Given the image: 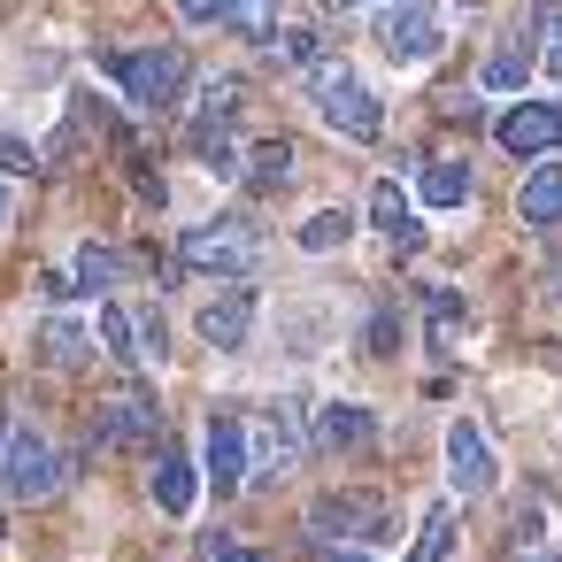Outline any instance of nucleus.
<instances>
[{
    "mask_svg": "<svg viewBox=\"0 0 562 562\" xmlns=\"http://www.w3.org/2000/svg\"><path fill=\"white\" fill-rule=\"evenodd\" d=\"M308 101H316V116H324L339 139H378V132H385L378 93H370L347 63H316V70H308Z\"/></svg>",
    "mask_w": 562,
    "mask_h": 562,
    "instance_id": "f257e3e1",
    "label": "nucleus"
},
{
    "mask_svg": "<svg viewBox=\"0 0 562 562\" xmlns=\"http://www.w3.org/2000/svg\"><path fill=\"white\" fill-rule=\"evenodd\" d=\"M178 255H186V270H201V278H224V285H239V278L255 270L262 239H255V224H247V216H209V224H186Z\"/></svg>",
    "mask_w": 562,
    "mask_h": 562,
    "instance_id": "f03ea898",
    "label": "nucleus"
},
{
    "mask_svg": "<svg viewBox=\"0 0 562 562\" xmlns=\"http://www.w3.org/2000/svg\"><path fill=\"white\" fill-rule=\"evenodd\" d=\"M0 485H9V501H55L70 485V454L47 439V431H9L0 439Z\"/></svg>",
    "mask_w": 562,
    "mask_h": 562,
    "instance_id": "7ed1b4c3",
    "label": "nucleus"
},
{
    "mask_svg": "<svg viewBox=\"0 0 562 562\" xmlns=\"http://www.w3.org/2000/svg\"><path fill=\"white\" fill-rule=\"evenodd\" d=\"M109 78L124 86V101L139 116H162L186 93V55L178 47H132V55H109Z\"/></svg>",
    "mask_w": 562,
    "mask_h": 562,
    "instance_id": "20e7f679",
    "label": "nucleus"
},
{
    "mask_svg": "<svg viewBox=\"0 0 562 562\" xmlns=\"http://www.w3.org/2000/svg\"><path fill=\"white\" fill-rule=\"evenodd\" d=\"M378 47H385V63L424 70V63L447 47V24H439V9H431V0H393V9L378 16Z\"/></svg>",
    "mask_w": 562,
    "mask_h": 562,
    "instance_id": "39448f33",
    "label": "nucleus"
},
{
    "mask_svg": "<svg viewBox=\"0 0 562 562\" xmlns=\"http://www.w3.org/2000/svg\"><path fill=\"white\" fill-rule=\"evenodd\" d=\"M308 531L316 539H393V508L378 493H316L308 501Z\"/></svg>",
    "mask_w": 562,
    "mask_h": 562,
    "instance_id": "423d86ee",
    "label": "nucleus"
},
{
    "mask_svg": "<svg viewBox=\"0 0 562 562\" xmlns=\"http://www.w3.org/2000/svg\"><path fill=\"white\" fill-rule=\"evenodd\" d=\"M162 431V401L147 393V385H116L109 401H101V416H93V439L101 447H139V439H155Z\"/></svg>",
    "mask_w": 562,
    "mask_h": 562,
    "instance_id": "0eeeda50",
    "label": "nucleus"
},
{
    "mask_svg": "<svg viewBox=\"0 0 562 562\" xmlns=\"http://www.w3.org/2000/svg\"><path fill=\"white\" fill-rule=\"evenodd\" d=\"M447 485H454L462 501H485V493L501 485V462H493V447H485V431H477L470 416L447 424Z\"/></svg>",
    "mask_w": 562,
    "mask_h": 562,
    "instance_id": "6e6552de",
    "label": "nucleus"
},
{
    "mask_svg": "<svg viewBox=\"0 0 562 562\" xmlns=\"http://www.w3.org/2000/svg\"><path fill=\"white\" fill-rule=\"evenodd\" d=\"M493 139H501V155H516V162L554 155V147H562V101H524V109H508V116L493 124Z\"/></svg>",
    "mask_w": 562,
    "mask_h": 562,
    "instance_id": "1a4fd4ad",
    "label": "nucleus"
},
{
    "mask_svg": "<svg viewBox=\"0 0 562 562\" xmlns=\"http://www.w3.org/2000/svg\"><path fill=\"white\" fill-rule=\"evenodd\" d=\"M201 477L216 485V501H232L247 485V424L239 416H209V431H201Z\"/></svg>",
    "mask_w": 562,
    "mask_h": 562,
    "instance_id": "9d476101",
    "label": "nucleus"
},
{
    "mask_svg": "<svg viewBox=\"0 0 562 562\" xmlns=\"http://www.w3.org/2000/svg\"><path fill=\"white\" fill-rule=\"evenodd\" d=\"M193 331H201V339H209L216 355H239V347H247V331H255V293H247V285H232V293L201 301Z\"/></svg>",
    "mask_w": 562,
    "mask_h": 562,
    "instance_id": "9b49d317",
    "label": "nucleus"
},
{
    "mask_svg": "<svg viewBox=\"0 0 562 562\" xmlns=\"http://www.w3.org/2000/svg\"><path fill=\"white\" fill-rule=\"evenodd\" d=\"M370 232H378V239H393L401 255H416V247H424V224H416V201L401 193V178H378V186H370Z\"/></svg>",
    "mask_w": 562,
    "mask_h": 562,
    "instance_id": "f8f14e48",
    "label": "nucleus"
},
{
    "mask_svg": "<svg viewBox=\"0 0 562 562\" xmlns=\"http://www.w3.org/2000/svg\"><path fill=\"white\" fill-rule=\"evenodd\" d=\"M147 485H155V508H162V516H193L201 470H193V454H186V447H162V454H155V470H147Z\"/></svg>",
    "mask_w": 562,
    "mask_h": 562,
    "instance_id": "ddd939ff",
    "label": "nucleus"
},
{
    "mask_svg": "<svg viewBox=\"0 0 562 562\" xmlns=\"http://www.w3.org/2000/svg\"><path fill=\"white\" fill-rule=\"evenodd\" d=\"M462 339H470V308H462V293L431 285V293H424V347H431V355H462Z\"/></svg>",
    "mask_w": 562,
    "mask_h": 562,
    "instance_id": "4468645a",
    "label": "nucleus"
},
{
    "mask_svg": "<svg viewBox=\"0 0 562 562\" xmlns=\"http://www.w3.org/2000/svg\"><path fill=\"white\" fill-rule=\"evenodd\" d=\"M86 355H93V324L86 316H47L40 324V362L47 370H78Z\"/></svg>",
    "mask_w": 562,
    "mask_h": 562,
    "instance_id": "2eb2a0df",
    "label": "nucleus"
},
{
    "mask_svg": "<svg viewBox=\"0 0 562 562\" xmlns=\"http://www.w3.org/2000/svg\"><path fill=\"white\" fill-rule=\"evenodd\" d=\"M370 431H378V416L362 408V401H324L316 408V447H370Z\"/></svg>",
    "mask_w": 562,
    "mask_h": 562,
    "instance_id": "dca6fc26",
    "label": "nucleus"
},
{
    "mask_svg": "<svg viewBox=\"0 0 562 562\" xmlns=\"http://www.w3.org/2000/svg\"><path fill=\"white\" fill-rule=\"evenodd\" d=\"M293 139H262V147H247L239 155V178L255 186V193H278V186H293Z\"/></svg>",
    "mask_w": 562,
    "mask_h": 562,
    "instance_id": "f3484780",
    "label": "nucleus"
},
{
    "mask_svg": "<svg viewBox=\"0 0 562 562\" xmlns=\"http://www.w3.org/2000/svg\"><path fill=\"white\" fill-rule=\"evenodd\" d=\"M516 216L539 232V224H562V162H539L531 178H524V193H516Z\"/></svg>",
    "mask_w": 562,
    "mask_h": 562,
    "instance_id": "a211bd4d",
    "label": "nucleus"
},
{
    "mask_svg": "<svg viewBox=\"0 0 562 562\" xmlns=\"http://www.w3.org/2000/svg\"><path fill=\"white\" fill-rule=\"evenodd\" d=\"M301 447H308V439H301V408H293V401H278V408H270V424H262V470H293V462H301Z\"/></svg>",
    "mask_w": 562,
    "mask_h": 562,
    "instance_id": "6ab92c4d",
    "label": "nucleus"
},
{
    "mask_svg": "<svg viewBox=\"0 0 562 562\" xmlns=\"http://www.w3.org/2000/svg\"><path fill=\"white\" fill-rule=\"evenodd\" d=\"M470 162H424V178H416V201L424 209H462L470 201Z\"/></svg>",
    "mask_w": 562,
    "mask_h": 562,
    "instance_id": "aec40b11",
    "label": "nucleus"
},
{
    "mask_svg": "<svg viewBox=\"0 0 562 562\" xmlns=\"http://www.w3.org/2000/svg\"><path fill=\"white\" fill-rule=\"evenodd\" d=\"M447 554H454V501H431L401 562H447Z\"/></svg>",
    "mask_w": 562,
    "mask_h": 562,
    "instance_id": "412c9836",
    "label": "nucleus"
},
{
    "mask_svg": "<svg viewBox=\"0 0 562 562\" xmlns=\"http://www.w3.org/2000/svg\"><path fill=\"white\" fill-rule=\"evenodd\" d=\"M232 109H239V78H232V70H224V78H201V93H193V132H224Z\"/></svg>",
    "mask_w": 562,
    "mask_h": 562,
    "instance_id": "4be33fe9",
    "label": "nucleus"
},
{
    "mask_svg": "<svg viewBox=\"0 0 562 562\" xmlns=\"http://www.w3.org/2000/svg\"><path fill=\"white\" fill-rule=\"evenodd\" d=\"M347 232H355V216H347V209H316L293 239H301L308 255H331V247H347Z\"/></svg>",
    "mask_w": 562,
    "mask_h": 562,
    "instance_id": "5701e85b",
    "label": "nucleus"
},
{
    "mask_svg": "<svg viewBox=\"0 0 562 562\" xmlns=\"http://www.w3.org/2000/svg\"><path fill=\"white\" fill-rule=\"evenodd\" d=\"M531 70H539V63H531V47L516 40V47H501V55L485 63V93H516V86H524Z\"/></svg>",
    "mask_w": 562,
    "mask_h": 562,
    "instance_id": "b1692460",
    "label": "nucleus"
},
{
    "mask_svg": "<svg viewBox=\"0 0 562 562\" xmlns=\"http://www.w3.org/2000/svg\"><path fill=\"white\" fill-rule=\"evenodd\" d=\"M270 47H278V63H301V70H316V63H324V40H316L308 24H285V32H270Z\"/></svg>",
    "mask_w": 562,
    "mask_h": 562,
    "instance_id": "393cba45",
    "label": "nucleus"
},
{
    "mask_svg": "<svg viewBox=\"0 0 562 562\" xmlns=\"http://www.w3.org/2000/svg\"><path fill=\"white\" fill-rule=\"evenodd\" d=\"M193 155H201L209 178H239V147H232L224 132H193Z\"/></svg>",
    "mask_w": 562,
    "mask_h": 562,
    "instance_id": "a878e982",
    "label": "nucleus"
},
{
    "mask_svg": "<svg viewBox=\"0 0 562 562\" xmlns=\"http://www.w3.org/2000/svg\"><path fill=\"white\" fill-rule=\"evenodd\" d=\"M93 324H101V347H109V355L139 362V355H132V308H124V301H101V316H93Z\"/></svg>",
    "mask_w": 562,
    "mask_h": 562,
    "instance_id": "bb28decb",
    "label": "nucleus"
},
{
    "mask_svg": "<svg viewBox=\"0 0 562 562\" xmlns=\"http://www.w3.org/2000/svg\"><path fill=\"white\" fill-rule=\"evenodd\" d=\"M132 355H139V362H162V355H170V331H162L155 308H132Z\"/></svg>",
    "mask_w": 562,
    "mask_h": 562,
    "instance_id": "cd10ccee",
    "label": "nucleus"
},
{
    "mask_svg": "<svg viewBox=\"0 0 562 562\" xmlns=\"http://www.w3.org/2000/svg\"><path fill=\"white\" fill-rule=\"evenodd\" d=\"M78 278L101 293V285H116V278H124V255H116V247H78Z\"/></svg>",
    "mask_w": 562,
    "mask_h": 562,
    "instance_id": "c85d7f7f",
    "label": "nucleus"
},
{
    "mask_svg": "<svg viewBox=\"0 0 562 562\" xmlns=\"http://www.w3.org/2000/svg\"><path fill=\"white\" fill-rule=\"evenodd\" d=\"M0 170H9V178H32V170H40V147H32V139H16L9 124H0Z\"/></svg>",
    "mask_w": 562,
    "mask_h": 562,
    "instance_id": "c756f323",
    "label": "nucleus"
},
{
    "mask_svg": "<svg viewBox=\"0 0 562 562\" xmlns=\"http://www.w3.org/2000/svg\"><path fill=\"white\" fill-rule=\"evenodd\" d=\"M224 9H232V0H178L186 24H224Z\"/></svg>",
    "mask_w": 562,
    "mask_h": 562,
    "instance_id": "7c9ffc66",
    "label": "nucleus"
},
{
    "mask_svg": "<svg viewBox=\"0 0 562 562\" xmlns=\"http://www.w3.org/2000/svg\"><path fill=\"white\" fill-rule=\"evenodd\" d=\"M539 70H547V78H554V86H562V16H554V24H547V55H539Z\"/></svg>",
    "mask_w": 562,
    "mask_h": 562,
    "instance_id": "2f4dec72",
    "label": "nucleus"
},
{
    "mask_svg": "<svg viewBox=\"0 0 562 562\" xmlns=\"http://www.w3.org/2000/svg\"><path fill=\"white\" fill-rule=\"evenodd\" d=\"M370 355H393V316H370Z\"/></svg>",
    "mask_w": 562,
    "mask_h": 562,
    "instance_id": "473e14b6",
    "label": "nucleus"
},
{
    "mask_svg": "<svg viewBox=\"0 0 562 562\" xmlns=\"http://www.w3.org/2000/svg\"><path fill=\"white\" fill-rule=\"evenodd\" d=\"M209 562H262V554H255V547H216Z\"/></svg>",
    "mask_w": 562,
    "mask_h": 562,
    "instance_id": "72a5a7b5",
    "label": "nucleus"
},
{
    "mask_svg": "<svg viewBox=\"0 0 562 562\" xmlns=\"http://www.w3.org/2000/svg\"><path fill=\"white\" fill-rule=\"evenodd\" d=\"M331 562H378V554H362V547H339V554H331Z\"/></svg>",
    "mask_w": 562,
    "mask_h": 562,
    "instance_id": "f704fd0d",
    "label": "nucleus"
},
{
    "mask_svg": "<svg viewBox=\"0 0 562 562\" xmlns=\"http://www.w3.org/2000/svg\"><path fill=\"white\" fill-rule=\"evenodd\" d=\"M0 224H9V186H0Z\"/></svg>",
    "mask_w": 562,
    "mask_h": 562,
    "instance_id": "c9c22d12",
    "label": "nucleus"
},
{
    "mask_svg": "<svg viewBox=\"0 0 562 562\" xmlns=\"http://www.w3.org/2000/svg\"><path fill=\"white\" fill-rule=\"evenodd\" d=\"M331 9H362V0H331Z\"/></svg>",
    "mask_w": 562,
    "mask_h": 562,
    "instance_id": "e433bc0d",
    "label": "nucleus"
},
{
    "mask_svg": "<svg viewBox=\"0 0 562 562\" xmlns=\"http://www.w3.org/2000/svg\"><path fill=\"white\" fill-rule=\"evenodd\" d=\"M531 562H554V554H531Z\"/></svg>",
    "mask_w": 562,
    "mask_h": 562,
    "instance_id": "4c0bfd02",
    "label": "nucleus"
},
{
    "mask_svg": "<svg viewBox=\"0 0 562 562\" xmlns=\"http://www.w3.org/2000/svg\"><path fill=\"white\" fill-rule=\"evenodd\" d=\"M0 439H9V431H0Z\"/></svg>",
    "mask_w": 562,
    "mask_h": 562,
    "instance_id": "58836bf2",
    "label": "nucleus"
}]
</instances>
